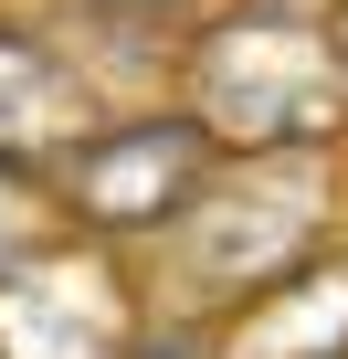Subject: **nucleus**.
<instances>
[{"mask_svg":"<svg viewBox=\"0 0 348 359\" xmlns=\"http://www.w3.org/2000/svg\"><path fill=\"white\" fill-rule=\"evenodd\" d=\"M327 32H337V53H348V0H337V22H327Z\"/></svg>","mask_w":348,"mask_h":359,"instance_id":"nucleus-9","label":"nucleus"},{"mask_svg":"<svg viewBox=\"0 0 348 359\" xmlns=\"http://www.w3.org/2000/svg\"><path fill=\"white\" fill-rule=\"evenodd\" d=\"M222 169V137L180 106V116H95L53 169H43V191L74 233L95 243H158V233H180V212L201 201V180Z\"/></svg>","mask_w":348,"mask_h":359,"instance_id":"nucleus-3","label":"nucleus"},{"mask_svg":"<svg viewBox=\"0 0 348 359\" xmlns=\"http://www.w3.org/2000/svg\"><path fill=\"white\" fill-rule=\"evenodd\" d=\"M169 243H180V296L190 306H243L253 285L295 275L306 254H327V148L222 158Z\"/></svg>","mask_w":348,"mask_h":359,"instance_id":"nucleus-2","label":"nucleus"},{"mask_svg":"<svg viewBox=\"0 0 348 359\" xmlns=\"http://www.w3.org/2000/svg\"><path fill=\"white\" fill-rule=\"evenodd\" d=\"M190 116L222 137V158L253 148H337L348 137V53L337 32L274 11H222L190 32Z\"/></svg>","mask_w":348,"mask_h":359,"instance_id":"nucleus-1","label":"nucleus"},{"mask_svg":"<svg viewBox=\"0 0 348 359\" xmlns=\"http://www.w3.org/2000/svg\"><path fill=\"white\" fill-rule=\"evenodd\" d=\"M85 127H95L85 74H74L43 32L0 22V158H11V169H53Z\"/></svg>","mask_w":348,"mask_h":359,"instance_id":"nucleus-6","label":"nucleus"},{"mask_svg":"<svg viewBox=\"0 0 348 359\" xmlns=\"http://www.w3.org/2000/svg\"><path fill=\"white\" fill-rule=\"evenodd\" d=\"M32 201H53V191H43V169H11V158H0V275L43 243V212H32Z\"/></svg>","mask_w":348,"mask_h":359,"instance_id":"nucleus-7","label":"nucleus"},{"mask_svg":"<svg viewBox=\"0 0 348 359\" xmlns=\"http://www.w3.org/2000/svg\"><path fill=\"white\" fill-rule=\"evenodd\" d=\"M137 296L95 233L32 243L0 275V359H137Z\"/></svg>","mask_w":348,"mask_h":359,"instance_id":"nucleus-4","label":"nucleus"},{"mask_svg":"<svg viewBox=\"0 0 348 359\" xmlns=\"http://www.w3.org/2000/svg\"><path fill=\"white\" fill-rule=\"evenodd\" d=\"M211 348L222 359H348V254H306L295 275L222 306Z\"/></svg>","mask_w":348,"mask_h":359,"instance_id":"nucleus-5","label":"nucleus"},{"mask_svg":"<svg viewBox=\"0 0 348 359\" xmlns=\"http://www.w3.org/2000/svg\"><path fill=\"white\" fill-rule=\"evenodd\" d=\"M137 359H222V348H211V327H148Z\"/></svg>","mask_w":348,"mask_h":359,"instance_id":"nucleus-8","label":"nucleus"}]
</instances>
